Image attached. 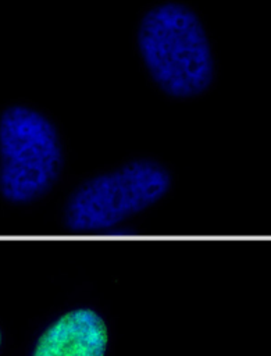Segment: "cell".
<instances>
[{
  "label": "cell",
  "mask_w": 271,
  "mask_h": 356,
  "mask_svg": "<svg viewBox=\"0 0 271 356\" xmlns=\"http://www.w3.org/2000/svg\"><path fill=\"white\" fill-rule=\"evenodd\" d=\"M136 44L153 82L172 97L203 93L214 78L210 40L199 15L186 4L164 0L139 19Z\"/></svg>",
  "instance_id": "obj_1"
},
{
  "label": "cell",
  "mask_w": 271,
  "mask_h": 356,
  "mask_svg": "<svg viewBox=\"0 0 271 356\" xmlns=\"http://www.w3.org/2000/svg\"><path fill=\"white\" fill-rule=\"evenodd\" d=\"M63 147L53 122L36 108L15 103L0 114V193L13 204H26L56 184Z\"/></svg>",
  "instance_id": "obj_2"
},
{
  "label": "cell",
  "mask_w": 271,
  "mask_h": 356,
  "mask_svg": "<svg viewBox=\"0 0 271 356\" xmlns=\"http://www.w3.org/2000/svg\"><path fill=\"white\" fill-rule=\"evenodd\" d=\"M170 185L158 161L131 160L82 182L65 204V225L75 232L106 231L158 202Z\"/></svg>",
  "instance_id": "obj_3"
},
{
  "label": "cell",
  "mask_w": 271,
  "mask_h": 356,
  "mask_svg": "<svg viewBox=\"0 0 271 356\" xmlns=\"http://www.w3.org/2000/svg\"><path fill=\"white\" fill-rule=\"evenodd\" d=\"M107 327L89 307L72 309L53 321L39 337L32 356H104Z\"/></svg>",
  "instance_id": "obj_4"
},
{
  "label": "cell",
  "mask_w": 271,
  "mask_h": 356,
  "mask_svg": "<svg viewBox=\"0 0 271 356\" xmlns=\"http://www.w3.org/2000/svg\"><path fill=\"white\" fill-rule=\"evenodd\" d=\"M0 345H1V331H0Z\"/></svg>",
  "instance_id": "obj_5"
}]
</instances>
